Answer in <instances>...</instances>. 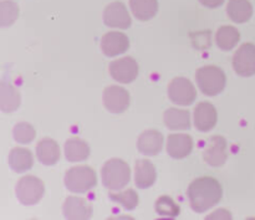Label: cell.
<instances>
[{
	"label": "cell",
	"instance_id": "6da1fadb",
	"mask_svg": "<svg viewBox=\"0 0 255 220\" xmlns=\"http://www.w3.org/2000/svg\"><path fill=\"white\" fill-rule=\"evenodd\" d=\"M187 197L191 208L196 213H204L222 201L223 188L213 177H202L189 184Z\"/></svg>",
	"mask_w": 255,
	"mask_h": 220
},
{
	"label": "cell",
	"instance_id": "7a4b0ae2",
	"mask_svg": "<svg viewBox=\"0 0 255 220\" xmlns=\"http://www.w3.org/2000/svg\"><path fill=\"white\" fill-rule=\"evenodd\" d=\"M102 183L110 191H120L131 181V168L128 163L120 158H112L102 168Z\"/></svg>",
	"mask_w": 255,
	"mask_h": 220
},
{
	"label": "cell",
	"instance_id": "3957f363",
	"mask_svg": "<svg viewBox=\"0 0 255 220\" xmlns=\"http://www.w3.org/2000/svg\"><path fill=\"white\" fill-rule=\"evenodd\" d=\"M196 81L202 94L206 96H217L226 89L227 76L221 67L209 65L197 70Z\"/></svg>",
	"mask_w": 255,
	"mask_h": 220
},
{
	"label": "cell",
	"instance_id": "277c9868",
	"mask_svg": "<svg viewBox=\"0 0 255 220\" xmlns=\"http://www.w3.org/2000/svg\"><path fill=\"white\" fill-rule=\"evenodd\" d=\"M97 184V174L89 166L70 168L65 174V186L72 193H87Z\"/></svg>",
	"mask_w": 255,
	"mask_h": 220
},
{
	"label": "cell",
	"instance_id": "5b68a950",
	"mask_svg": "<svg viewBox=\"0 0 255 220\" xmlns=\"http://www.w3.org/2000/svg\"><path fill=\"white\" fill-rule=\"evenodd\" d=\"M17 199L24 206H34L42 199L45 193V184L35 176H25L17 182L15 188Z\"/></svg>",
	"mask_w": 255,
	"mask_h": 220
},
{
	"label": "cell",
	"instance_id": "8992f818",
	"mask_svg": "<svg viewBox=\"0 0 255 220\" xmlns=\"http://www.w3.org/2000/svg\"><path fill=\"white\" fill-rule=\"evenodd\" d=\"M168 97L178 106H189L196 101L197 90L186 77H174L168 86Z\"/></svg>",
	"mask_w": 255,
	"mask_h": 220
},
{
	"label": "cell",
	"instance_id": "52a82bcc",
	"mask_svg": "<svg viewBox=\"0 0 255 220\" xmlns=\"http://www.w3.org/2000/svg\"><path fill=\"white\" fill-rule=\"evenodd\" d=\"M233 69L239 76L251 77L255 75V45L246 42L233 56Z\"/></svg>",
	"mask_w": 255,
	"mask_h": 220
},
{
	"label": "cell",
	"instance_id": "ba28073f",
	"mask_svg": "<svg viewBox=\"0 0 255 220\" xmlns=\"http://www.w3.org/2000/svg\"><path fill=\"white\" fill-rule=\"evenodd\" d=\"M138 64L131 56L114 60L110 64V74L115 81L120 84H131L138 76Z\"/></svg>",
	"mask_w": 255,
	"mask_h": 220
},
{
	"label": "cell",
	"instance_id": "9c48e42d",
	"mask_svg": "<svg viewBox=\"0 0 255 220\" xmlns=\"http://www.w3.org/2000/svg\"><path fill=\"white\" fill-rule=\"evenodd\" d=\"M131 104V96L126 89L121 86L112 85L105 89L104 91V105L107 111L111 113H124Z\"/></svg>",
	"mask_w": 255,
	"mask_h": 220
},
{
	"label": "cell",
	"instance_id": "30bf717a",
	"mask_svg": "<svg viewBox=\"0 0 255 220\" xmlns=\"http://www.w3.org/2000/svg\"><path fill=\"white\" fill-rule=\"evenodd\" d=\"M104 22L109 27L126 30L131 26L132 19L124 2L114 1L105 7Z\"/></svg>",
	"mask_w": 255,
	"mask_h": 220
},
{
	"label": "cell",
	"instance_id": "8fae6325",
	"mask_svg": "<svg viewBox=\"0 0 255 220\" xmlns=\"http://www.w3.org/2000/svg\"><path fill=\"white\" fill-rule=\"evenodd\" d=\"M203 159L212 167H222L228 159V143L223 136H213L204 148Z\"/></svg>",
	"mask_w": 255,
	"mask_h": 220
},
{
	"label": "cell",
	"instance_id": "7c38bea8",
	"mask_svg": "<svg viewBox=\"0 0 255 220\" xmlns=\"http://www.w3.org/2000/svg\"><path fill=\"white\" fill-rule=\"evenodd\" d=\"M101 49L107 57L119 56L129 49L128 36L120 31L107 32L102 36Z\"/></svg>",
	"mask_w": 255,
	"mask_h": 220
},
{
	"label": "cell",
	"instance_id": "4fadbf2b",
	"mask_svg": "<svg viewBox=\"0 0 255 220\" xmlns=\"http://www.w3.org/2000/svg\"><path fill=\"white\" fill-rule=\"evenodd\" d=\"M163 134L157 129H147L142 132L137 141V148L144 156L153 157L161 153L163 148Z\"/></svg>",
	"mask_w": 255,
	"mask_h": 220
},
{
	"label": "cell",
	"instance_id": "5bb4252c",
	"mask_svg": "<svg viewBox=\"0 0 255 220\" xmlns=\"http://www.w3.org/2000/svg\"><path fill=\"white\" fill-rule=\"evenodd\" d=\"M218 113L216 107L209 102H201L194 109V124L201 132H208L216 127Z\"/></svg>",
	"mask_w": 255,
	"mask_h": 220
},
{
	"label": "cell",
	"instance_id": "9a60e30c",
	"mask_svg": "<svg viewBox=\"0 0 255 220\" xmlns=\"http://www.w3.org/2000/svg\"><path fill=\"white\" fill-rule=\"evenodd\" d=\"M193 146V139L189 134H169L168 141H167V152L172 158L183 159L192 153Z\"/></svg>",
	"mask_w": 255,
	"mask_h": 220
},
{
	"label": "cell",
	"instance_id": "2e32d148",
	"mask_svg": "<svg viewBox=\"0 0 255 220\" xmlns=\"http://www.w3.org/2000/svg\"><path fill=\"white\" fill-rule=\"evenodd\" d=\"M65 218L67 219H90L94 216L92 206L84 198L69 197L62 206Z\"/></svg>",
	"mask_w": 255,
	"mask_h": 220
},
{
	"label": "cell",
	"instance_id": "e0dca14e",
	"mask_svg": "<svg viewBox=\"0 0 255 220\" xmlns=\"http://www.w3.org/2000/svg\"><path fill=\"white\" fill-rule=\"evenodd\" d=\"M157 179L156 167L148 159H138L134 168V181L139 189H147L154 184Z\"/></svg>",
	"mask_w": 255,
	"mask_h": 220
},
{
	"label": "cell",
	"instance_id": "ac0fdd59",
	"mask_svg": "<svg viewBox=\"0 0 255 220\" xmlns=\"http://www.w3.org/2000/svg\"><path fill=\"white\" fill-rule=\"evenodd\" d=\"M36 156L45 166H54L61 157L60 146L51 138L41 139L36 146Z\"/></svg>",
	"mask_w": 255,
	"mask_h": 220
},
{
	"label": "cell",
	"instance_id": "d6986e66",
	"mask_svg": "<svg viewBox=\"0 0 255 220\" xmlns=\"http://www.w3.org/2000/svg\"><path fill=\"white\" fill-rule=\"evenodd\" d=\"M227 12L232 21L244 24L253 16V5L249 0H229Z\"/></svg>",
	"mask_w": 255,
	"mask_h": 220
},
{
	"label": "cell",
	"instance_id": "ffe728a7",
	"mask_svg": "<svg viewBox=\"0 0 255 220\" xmlns=\"http://www.w3.org/2000/svg\"><path fill=\"white\" fill-rule=\"evenodd\" d=\"M21 104V96L12 85L1 82L0 85V109L4 113L16 111Z\"/></svg>",
	"mask_w": 255,
	"mask_h": 220
},
{
	"label": "cell",
	"instance_id": "44dd1931",
	"mask_svg": "<svg viewBox=\"0 0 255 220\" xmlns=\"http://www.w3.org/2000/svg\"><path fill=\"white\" fill-rule=\"evenodd\" d=\"M91 153L89 144L81 138H70L65 143V156L69 162L86 161Z\"/></svg>",
	"mask_w": 255,
	"mask_h": 220
},
{
	"label": "cell",
	"instance_id": "7402d4cb",
	"mask_svg": "<svg viewBox=\"0 0 255 220\" xmlns=\"http://www.w3.org/2000/svg\"><path fill=\"white\" fill-rule=\"evenodd\" d=\"M9 164L16 173H24L34 166V156L26 148L15 147L9 154Z\"/></svg>",
	"mask_w": 255,
	"mask_h": 220
},
{
	"label": "cell",
	"instance_id": "603a6c76",
	"mask_svg": "<svg viewBox=\"0 0 255 220\" xmlns=\"http://www.w3.org/2000/svg\"><path fill=\"white\" fill-rule=\"evenodd\" d=\"M164 124L169 129H189L191 128V114L187 110L168 109L163 114Z\"/></svg>",
	"mask_w": 255,
	"mask_h": 220
},
{
	"label": "cell",
	"instance_id": "cb8c5ba5",
	"mask_svg": "<svg viewBox=\"0 0 255 220\" xmlns=\"http://www.w3.org/2000/svg\"><path fill=\"white\" fill-rule=\"evenodd\" d=\"M217 45L223 51H231L238 45L241 40V32L237 27L231 25H224L218 29L216 34Z\"/></svg>",
	"mask_w": 255,
	"mask_h": 220
},
{
	"label": "cell",
	"instance_id": "d4e9b609",
	"mask_svg": "<svg viewBox=\"0 0 255 220\" xmlns=\"http://www.w3.org/2000/svg\"><path fill=\"white\" fill-rule=\"evenodd\" d=\"M129 7L137 19L148 21L158 11V0H129Z\"/></svg>",
	"mask_w": 255,
	"mask_h": 220
},
{
	"label": "cell",
	"instance_id": "484cf974",
	"mask_svg": "<svg viewBox=\"0 0 255 220\" xmlns=\"http://www.w3.org/2000/svg\"><path fill=\"white\" fill-rule=\"evenodd\" d=\"M156 213L164 218H177L181 213V207L168 196H162L156 202Z\"/></svg>",
	"mask_w": 255,
	"mask_h": 220
},
{
	"label": "cell",
	"instance_id": "4316f807",
	"mask_svg": "<svg viewBox=\"0 0 255 220\" xmlns=\"http://www.w3.org/2000/svg\"><path fill=\"white\" fill-rule=\"evenodd\" d=\"M19 17V6L12 0H2L0 2V25L10 26Z\"/></svg>",
	"mask_w": 255,
	"mask_h": 220
},
{
	"label": "cell",
	"instance_id": "83f0119b",
	"mask_svg": "<svg viewBox=\"0 0 255 220\" xmlns=\"http://www.w3.org/2000/svg\"><path fill=\"white\" fill-rule=\"evenodd\" d=\"M110 199L120 203L127 211H133L139 203L138 194L133 189H127V191L120 192V193H110Z\"/></svg>",
	"mask_w": 255,
	"mask_h": 220
},
{
	"label": "cell",
	"instance_id": "f1b7e54d",
	"mask_svg": "<svg viewBox=\"0 0 255 220\" xmlns=\"http://www.w3.org/2000/svg\"><path fill=\"white\" fill-rule=\"evenodd\" d=\"M35 137H36V131L30 123L21 122L14 127V138L17 143L27 144L34 141Z\"/></svg>",
	"mask_w": 255,
	"mask_h": 220
},
{
	"label": "cell",
	"instance_id": "f546056e",
	"mask_svg": "<svg viewBox=\"0 0 255 220\" xmlns=\"http://www.w3.org/2000/svg\"><path fill=\"white\" fill-rule=\"evenodd\" d=\"M207 219H232V213L227 211V209H219V211H216L214 213L209 214Z\"/></svg>",
	"mask_w": 255,
	"mask_h": 220
},
{
	"label": "cell",
	"instance_id": "4dcf8cb0",
	"mask_svg": "<svg viewBox=\"0 0 255 220\" xmlns=\"http://www.w3.org/2000/svg\"><path fill=\"white\" fill-rule=\"evenodd\" d=\"M199 2L206 7H209V9H216V7L223 5L224 0H199Z\"/></svg>",
	"mask_w": 255,
	"mask_h": 220
}]
</instances>
